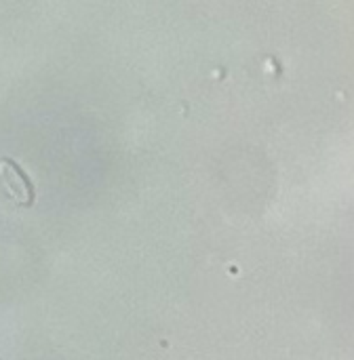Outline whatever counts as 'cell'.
Wrapping results in <instances>:
<instances>
[{
    "instance_id": "1",
    "label": "cell",
    "mask_w": 354,
    "mask_h": 360,
    "mask_svg": "<svg viewBox=\"0 0 354 360\" xmlns=\"http://www.w3.org/2000/svg\"><path fill=\"white\" fill-rule=\"evenodd\" d=\"M0 169H2V179H4V184H6L8 194H11L19 205H30V202L34 200V190H32L30 181L25 179V175L17 169V165L4 160V162L0 165Z\"/></svg>"
}]
</instances>
